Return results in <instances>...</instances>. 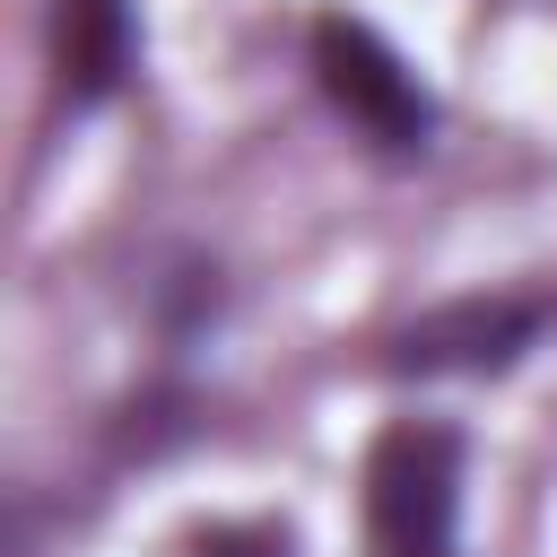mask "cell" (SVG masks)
I'll list each match as a JSON object with an SVG mask.
<instances>
[{
  "label": "cell",
  "instance_id": "cell-1",
  "mask_svg": "<svg viewBox=\"0 0 557 557\" xmlns=\"http://www.w3.org/2000/svg\"><path fill=\"white\" fill-rule=\"evenodd\" d=\"M461 522V435L435 418H400L366 453V540L374 557H453Z\"/></svg>",
  "mask_w": 557,
  "mask_h": 557
},
{
  "label": "cell",
  "instance_id": "cell-2",
  "mask_svg": "<svg viewBox=\"0 0 557 557\" xmlns=\"http://www.w3.org/2000/svg\"><path fill=\"white\" fill-rule=\"evenodd\" d=\"M313 78L383 157H418L435 139V96L418 87V70L366 17H322L313 26Z\"/></svg>",
  "mask_w": 557,
  "mask_h": 557
},
{
  "label": "cell",
  "instance_id": "cell-3",
  "mask_svg": "<svg viewBox=\"0 0 557 557\" xmlns=\"http://www.w3.org/2000/svg\"><path fill=\"white\" fill-rule=\"evenodd\" d=\"M548 296H461L418 313L392 339V374H505L540 331H548Z\"/></svg>",
  "mask_w": 557,
  "mask_h": 557
},
{
  "label": "cell",
  "instance_id": "cell-4",
  "mask_svg": "<svg viewBox=\"0 0 557 557\" xmlns=\"http://www.w3.org/2000/svg\"><path fill=\"white\" fill-rule=\"evenodd\" d=\"M139 61L131 0H61V87L70 104H104Z\"/></svg>",
  "mask_w": 557,
  "mask_h": 557
}]
</instances>
